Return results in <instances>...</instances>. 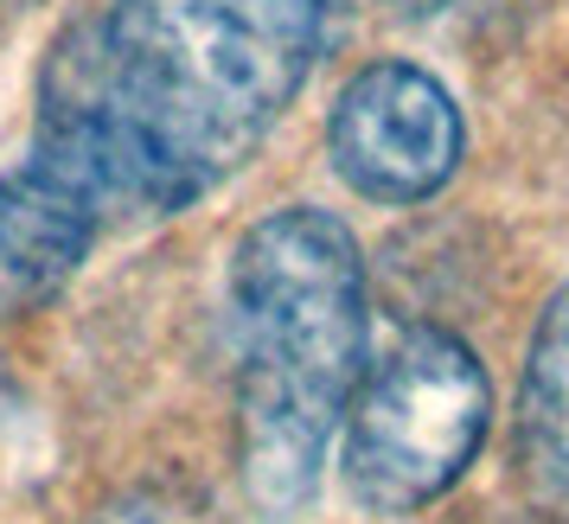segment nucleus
Listing matches in <instances>:
<instances>
[{
  "label": "nucleus",
  "instance_id": "4",
  "mask_svg": "<svg viewBox=\"0 0 569 524\" xmlns=\"http://www.w3.org/2000/svg\"><path fill=\"white\" fill-rule=\"evenodd\" d=\"M461 109L448 83L410 58H378L339 90L327 115L333 173L371 205H422L461 173Z\"/></svg>",
  "mask_w": 569,
  "mask_h": 524
},
{
  "label": "nucleus",
  "instance_id": "2",
  "mask_svg": "<svg viewBox=\"0 0 569 524\" xmlns=\"http://www.w3.org/2000/svg\"><path fill=\"white\" fill-rule=\"evenodd\" d=\"M237 473L262 518H295L365 377V256L346 218L282 205L237 236Z\"/></svg>",
  "mask_w": 569,
  "mask_h": 524
},
{
  "label": "nucleus",
  "instance_id": "3",
  "mask_svg": "<svg viewBox=\"0 0 569 524\" xmlns=\"http://www.w3.org/2000/svg\"><path fill=\"white\" fill-rule=\"evenodd\" d=\"M492 391L480 359L441 326H416L359 377L346 410V493L378 518H403L461 486L487 442Z\"/></svg>",
  "mask_w": 569,
  "mask_h": 524
},
{
  "label": "nucleus",
  "instance_id": "5",
  "mask_svg": "<svg viewBox=\"0 0 569 524\" xmlns=\"http://www.w3.org/2000/svg\"><path fill=\"white\" fill-rule=\"evenodd\" d=\"M103 231V218L83 205L78 192H64L52 173L20 167L0 180V314L39 308L46 294H58L78 262L90 256V243Z\"/></svg>",
  "mask_w": 569,
  "mask_h": 524
},
{
  "label": "nucleus",
  "instance_id": "6",
  "mask_svg": "<svg viewBox=\"0 0 569 524\" xmlns=\"http://www.w3.org/2000/svg\"><path fill=\"white\" fill-rule=\"evenodd\" d=\"M518 467L538 505L569 518V275L538 314L518 377Z\"/></svg>",
  "mask_w": 569,
  "mask_h": 524
},
{
  "label": "nucleus",
  "instance_id": "7",
  "mask_svg": "<svg viewBox=\"0 0 569 524\" xmlns=\"http://www.w3.org/2000/svg\"><path fill=\"white\" fill-rule=\"evenodd\" d=\"M90 524H192V518H180V512L160 505V498H122V505H103Z\"/></svg>",
  "mask_w": 569,
  "mask_h": 524
},
{
  "label": "nucleus",
  "instance_id": "8",
  "mask_svg": "<svg viewBox=\"0 0 569 524\" xmlns=\"http://www.w3.org/2000/svg\"><path fill=\"white\" fill-rule=\"evenodd\" d=\"M378 7H385V13H397V20H436L448 0H378Z\"/></svg>",
  "mask_w": 569,
  "mask_h": 524
},
{
  "label": "nucleus",
  "instance_id": "9",
  "mask_svg": "<svg viewBox=\"0 0 569 524\" xmlns=\"http://www.w3.org/2000/svg\"><path fill=\"white\" fill-rule=\"evenodd\" d=\"M0 7H7V0H0Z\"/></svg>",
  "mask_w": 569,
  "mask_h": 524
},
{
  "label": "nucleus",
  "instance_id": "1",
  "mask_svg": "<svg viewBox=\"0 0 569 524\" xmlns=\"http://www.w3.org/2000/svg\"><path fill=\"white\" fill-rule=\"evenodd\" d=\"M333 0H116L46 71L32 167L97 218H173L257 154Z\"/></svg>",
  "mask_w": 569,
  "mask_h": 524
}]
</instances>
